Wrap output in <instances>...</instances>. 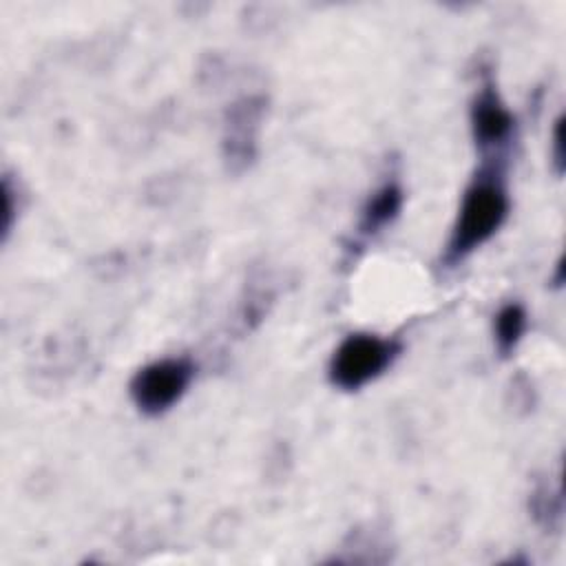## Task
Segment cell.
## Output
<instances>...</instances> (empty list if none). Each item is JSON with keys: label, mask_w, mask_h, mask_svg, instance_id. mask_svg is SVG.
I'll return each mask as SVG.
<instances>
[{"label": "cell", "mask_w": 566, "mask_h": 566, "mask_svg": "<svg viewBox=\"0 0 566 566\" xmlns=\"http://www.w3.org/2000/svg\"><path fill=\"white\" fill-rule=\"evenodd\" d=\"M511 212V197L500 164H484L467 186L453 221L442 261L447 268L462 263L504 226Z\"/></svg>", "instance_id": "obj_1"}, {"label": "cell", "mask_w": 566, "mask_h": 566, "mask_svg": "<svg viewBox=\"0 0 566 566\" xmlns=\"http://www.w3.org/2000/svg\"><path fill=\"white\" fill-rule=\"evenodd\" d=\"M400 354V345L391 338L356 332L345 336L332 354L327 376L343 391H356L376 380Z\"/></svg>", "instance_id": "obj_2"}, {"label": "cell", "mask_w": 566, "mask_h": 566, "mask_svg": "<svg viewBox=\"0 0 566 566\" xmlns=\"http://www.w3.org/2000/svg\"><path fill=\"white\" fill-rule=\"evenodd\" d=\"M195 378V363L186 356H166L137 369L128 391L144 416H161L175 407Z\"/></svg>", "instance_id": "obj_3"}, {"label": "cell", "mask_w": 566, "mask_h": 566, "mask_svg": "<svg viewBox=\"0 0 566 566\" xmlns=\"http://www.w3.org/2000/svg\"><path fill=\"white\" fill-rule=\"evenodd\" d=\"M469 119L473 142L482 153L502 150L511 142L515 130V117L506 108L495 84L489 77L482 82L471 102Z\"/></svg>", "instance_id": "obj_4"}, {"label": "cell", "mask_w": 566, "mask_h": 566, "mask_svg": "<svg viewBox=\"0 0 566 566\" xmlns=\"http://www.w3.org/2000/svg\"><path fill=\"white\" fill-rule=\"evenodd\" d=\"M261 102L243 99L232 106L226 122V157L230 164L245 166L254 155L256 128L261 119Z\"/></svg>", "instance_id": "obj_5"}, {"label": "cell", "mask_w": 566, "mask_h": 566, "mask_svg": "<svg viewBox=\"0 0 566 566\" xmlns=\"http://www.w3.org/2000/svg\"><path fill=\"white\" fill-rule=\"evenodd\" d=\"M405 195L398 181H385L380 188H376L365 206L360 208V219H358V234L363 239L376 237L382 232L387 226L396 221L400 214Z\"/></svg>", "instance_id": "obj_6"}, {"label": "cell", "mask_w": 566, "mask_h": 566, "mask_svg": "<svg viewBox=\"0 0 566 566\" xmlns=\"http://www.w3.org/2000/svg\"><path fill=\"white\" fill-rule=\"evenodd\" d=\"M526 323H528V314L520 303H506L497 310L493 318V336H495V347L502 356H509L517 347V343L526 332Z\"/></svg>", "instance_id": "obj_7"}, {"label": "cell", "mask_w": 566, "mask_h": 566, "mask_svg": "<svg viewBox=\"0 0 566 566\" xmlns=\"http://www.w3.org/2000/svg\"><path fill=\"white\" fill-rule=\"evenodd\" d=\"M531 511L544 526L555 524L562 515V500L559 493H553L548 484H539L531 495Z\"/></svg>", "instance_id": "obj_8"}, {"label": "cell", "mask_w": 566, "mask_h": 566, "mask_svg": "<svg viewBox=\"0 0 566 566\" xmlns=\"http://www.w3.org/2000/svg\"><path fill=\"white\" fill-rule=\"evenodd\" d=\"M553 157L557 164V172H562L564 166V153H562V117L555 122V130H553Z\"/></svg>", "instance_id": "obj_9"}]
</instances>
